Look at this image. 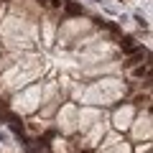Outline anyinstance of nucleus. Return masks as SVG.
<instances>
[{
    "instance_id": "0eeeda50",
    "label": "nucleus",
    "mask_w": 153,
    "mask_h": 153,
    "mask_svg": "<svg viewBox=\"0 0 153 153\" xmlns=\"http://www.w3.org/2000/svg\"><path fill=\"white\" fill-rule=\"evenodd\" d=\"M3 3H8V0H3Z\"/></svg>"
},
{
    "instance_id": "20e7f679",
    "label": "nucleus",
    "mask_w": 153,
    "mask_h": 153,
    "mask_svg": "<svg viewBox=\"0 0 153 153\" xmlns=\"http://www.w3.org/2000/svg\"><path fill=\"white\" fill-rule=\"evenodd\" d=\"M135 21H138V26H140V28H148V23H146V18H143V16H135Z\"/></svg>"
},
{
    "instance_id": "7ed1b4c3",
    "label": "nucleus",
    "mask_w": 153,
    "mask_h": 153,
    "mask_svg": "<svg viewBox=\"0 0 153 153\" xmlns=\"http://www.w3.org/2000/svg\"><path fill=\"white\" fill-rule=\"evenodd\" d=\"M148 74H151V64H148V61H146L143 66H138V69H135V76H148Z\"/></svg>"
},
{
    "instance_id": "39448f33",
    "label": "nucleus",
    "mask_w": 153,
    "mask_h": 153,
    "mask_svg": "<svg viewBox=\"0 0 153 153\" xmlns=\"http://www.w3.org/2000/svg\"><path fill=\"white\" fill-rule=\"evenodd\" d=\"M51 5H54V8H61V5H64V0H51Z\"/></svg>"
},
{
    "instance_id": "423d86ee",
    "label": "nucleus",
    "mask_w": 153,
    "mask_h": 153,
    "mask_svg": "<svg viewBox=\"0 0 153 153\" xmlns=\"http://www.w3.org/2000/svg\"><path fill=\"white\" fill-rule=\"evenodd\" d=\"M38 3H46V0H38Z\"/></svg>"
},
{
    "instance_id": "f03ea898",
    "label": "nucleus",
    "mask_w": 153,
    "mask_h": 153,
    "mask_svg": "<svg viewBox=\"0 0 153 153\" xmlns=\"http://www.w3.org/2000/svg\"><path fill=\"white\" fill-rule=\"evenodd\" d=\"M64 8L66 13H69V16H79V13H82V5H76V3H71V0H64Z\"/></svg>"
},
{
    "instance_id": "f257e3e1",
    "label": "nucleus",
    "mask_w": 153,
    "mask_h": 153,
    "mask_svg": "<svg viewBox=\"0 0 153 153\" xmlns=\"http://www.w3.org/2000/svg\"><path fill=\"white\" fill-rule=\"evenodd\" d=\"M146 56H148V54H146V49H138L135 54L130 56V61H125V64H123V66H125V69H128V66H135V64H140V61L146 59Z\"/></svg>"
}]
</instances>
